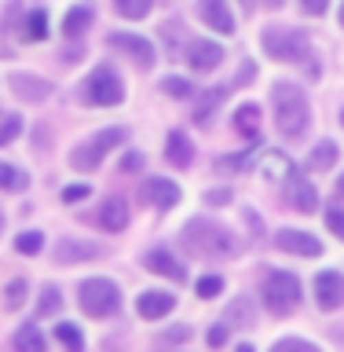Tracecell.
I'll use <instances>...</instances> for the list:
<instances>
[{"label": "cell", "mask_w": 344, "mask_h": 352, "mask_svg": "<svg viewBox=\"0 0 344 352\" xmlns=\"http://www.w3.org/2000/svg\"><path fill=\"white\" fill-rule=\"evenodd\" d=\"M227 88H231V85H220V88H213V92H209V96L202 99V103H198V110H194V121H198V125H205V121H209V114L216 110V103L227 96Z\"/></svg>", "instance_id": "29"}, {"label": "cell", "mask_w": 344, "mask_h": 352, "mask_svg": "<svg viewBox=\"0 0 344 352\" xmlns=\"http://www.w3.org/2000/svg\"><path fill=\"white\" fill-rule=\"evenodd\" d=\"M15 352H48V349H44L41 330L33 327V323H22V327L15 330Z\"/></svg>", "instance_id": "24"}, {"label": "cell", "mask_w": 344, "mask_h": 352, "mask_svg": "<svg viewBox=\"0 0 344 352\" xmlns=\"http://www.w3.org/2000/svg\"><path fill=\"white\" fill-rule=\"evenodd\" d=\"M99 224H103L106 231H125L128 228V206L121 202V198H106L103 209H99Z\"/></svg>", "instance_id": "21"}, {"label": "cell", "mask_w": 344, "mask_h": 352, "mask_svg": "<svg viewBox=\"0 0 344 352\" xmlns=\"http://www.w3.org/2000/svg\"><path fill=\"white\" fill-rule=\"evenodd\" d=\"M315 305L323 312H337L344 305V275L341 272H319L315 275Z\"/></svg>", "instance_id": "12"}, {"label": "cell", "mask_w": 344, "mask_h": 352, "mask_svg": "<svg viewBox=\"0 0 344 352\" xmlns=\"http://www.w3.org/2000/svg\"><path fill=\"white\" fill-rule=\"evenodd\" d=\"M15 250H19V253H30V257H33V253L44 250V235H41V231H22V235L15 239Z\"/></svg>", "instance_id": "32"}, {"label": "cell", "mask_w": 344, "mask_h": 352, "mask_svg": "<svg viewBox=\"0 0 344 352\" xmlns=\"http://www.w3.org/2000/svg\"><path fill=\"white\" fill-rule=\"evenodd\" d=\"M330 0H301V11L304 15H326Z\"/></svg>", "instance_id": "41"}, {"label": "cell", "mask_w": 344, "mask_h": 352, "mask_svg": "<svg viewBox=\"0 0 344 352\" xmlns=\"http://www.w3.org/2000/svg\"><path fill=\"white\" fill-rule=\"evenodd\" d=\"M143 264H147L154 275H165V279H172V283H183L187 279V268L172 257L169 250H150L147 257H143Z\"/></svg>", "instance_id": "18"}, {"label": "cell", "mask_w": 344, "mask_h": 352, "mask_svg": "<svg viewBox=\"0 0 344 352\" xmlns=\"http://www.w3.org/2000/svg\"><path fill=\"white\" fill-rule=\"evenodd\" d=\"M92 195V187L88 184H73V187H66L62 191V202H81V198H88Z\"/></svg>", "instance_id": "40"}, {"label": "cell", "mask_w": 344, "mask_h": 352, "mask_svg": "<svg viewBox=\"0 0 344 352\" xmlns=\"http://www.w3.org/2000/svg\"><path fill=\"white\" fill-rule=\"evenodd\" d=\"M227 323H216L213 330H209V345H213V349H220V345H224V341H227Z\"/></svg>", "instance_id": "42"}, {"label": "cell", "mask_w": 344, "mask_h": 352, "mask_svg": "<svg viewBox=\"0 0 344 352\" xmlns=\"http://www.w3.org/2000/svg\"><path fill=\"white\" fill-rule=\"evenodd\" d=\"M187 63H191L198 74H209V70H216V66L224 63V48L213 44V41H191L187 44Z\"/></svg>", "instance_id": "16"}, {"label": "cell", "mask_w": 344, "mask_h": 352, "mask_svg": "<svg viewBox=\"0 0 344 352\" xmlns=\"http://www.w3.org/2000/svg\"><path fill=\"white\" fill-rule=\"evenodd\" d=\"M183 246L194 253V257H235L242 250V242L235 239V231L216 224V220H202L194 217L191 224L183 228Z\"/></svg>", "instance_id": "1"}, {"label": "cell", "mask_w": 344, "mask_h": 352, "mask_svg": "<svg viewBox=\"0 0 344 352\" xmlns=\"http://www.w3.org/2000/svg\"><path fill=\"white\" fill-rule=\"evenodd\" d=\"M286 202H290L297 213H315V209H319V191H315V184L293 169L290 176H286Z\"/></svg>", "instance_id": "9"}, {"label": "cell", "mask_w": 344, "mask_h": 352, "mask_svg": "<svg viewBox=\"0 0 344 352\" xmlns=\"http://www.w3.org/2000/svg\"><path fill=\"white\" fill-rule=\"evenodd\" d=\"M268 4H282V0H268Z\"/></svg>", "instance_id": "49"}, {"label": "cell", "mask_w": 344, "mask_h": 352, "mask_svg": "<svg viewBox=\"0 0 344 352\" xmlns=\"http://www.w3.org/2000/svg\"><path fill=\"white\" fill-rule=\"evenodd\" d=\"M308 165H312V169H319V173H323V169H334V165H337V143H334V140H323L312 154H308Z\"/></svg>", "instance_id": "26"}, {"label": "cell", "mask_w": 344, "mask_h": 352, "mask_svg": "<svg viewBox=\"0 0 344 352\" xmlns=\"http://www.w3.org/2000/svg\"><path fill=\"white\" fill-rule=\"evenodd\" d=\"M165 158H169L176 169H187V165L194 162V147H191V136L180 129L169 132V140H165Z\"/></svg>", "instance_id": "19"}, {"label": "cell", "mask_w": 344, "mask_h": 352, "mask_svg": "<svg viewBox=\"0 0 344 352\" xmlns=\"http://www.w3.org/2000/svg\"><path fill=\"white\" fill-rule=\"evenodd\" d=\"M81 99L88 107H117L125 99V85H121V74L114 66H95L88 74V81L81 85Z\"/></svg>", "instance_id": "3"}, {"label": "cell", "mask_w": 344, "mask_h": 352, "mask_svg": "<svg viewBox=\"0 0 344 352\" xmlns=\"http://www.w3.org/2000/svg\"><path fill=\"white\" fill-rule=\"evenodd\" d=\"M187 338H191V330H187V327H176V330H165V334H161V341H187Z\"/></svg>", "instance_id": "44"}, {"label": "cell", "mask_w": 344, "mask_h": 352, "mask_svg": "<svg viewBox=\"0 0 344 352\" xmlns=\"http://www.w3.org/2000/svg\"><path fill=\"white\" fill-rule=\"evenodd\" d=\"M275 125H279V132L286 140H301L308 125H312V110H308V96L301 92L297 85H286L279 81L275 85Z\"/></svg>", "instance_id": "2"}, {"label": "cell", "mask_w": 344, "mask_h": 352, "mask_svg": "<svg viewBox=\"0 0 344 352\" xmlns=\"http://www.w3.org/2000/svg\"><path fill=\"white\" fill-rule=\"evenodd\" d=\"M88 26H92V8L77 4V8L66 11V19H62V33H66V37H81Z\"/></svg>", "instance_id": "23"}, {"label": "cell", "mask_w": 344, "mask_h": 352, "mask_svg": "<svg viewBox=\"0 0 344 352\" xmlns=\"http://www.w3.org/2000/svg\"><path fill=\"white\" fill-rule=\"evenodd\" d=\"M0 228H4V213H0Z\"/></svg>", "instance_id": "48"}, {"label": "cell", "mask_w": 344, "mask_h": 352, "mask_svg": "<svg viewBox=\"0 0 344 352\" xmlns=\"http://www.w3.org/2000/svg\"><path fill=\"white\" fill-rule=\"evenodd\" d=\"M121 169H143V154H136V151H132V154H125V162H121Z\"/></svg>", "instance_id": "45"}, {"label": "cell", "mask_w": 344, "mask_h": 352, "mask_svg": "<svg viewBox=\"0 0 344 352\" xmlns=\"http://www.w3.org/2000/svg\"><path fill=\"white\" fill-rule=\"evenodd\" d=\"M172 305H176V297L165 294V290H143V294L136 297V312H139L143 319H161V316H169Z\"/></svg>", "instance_id": "17"}, {"label": "cell", "mask_w": 344, "mask_h": 352, "mask_svg": "<svg viewBox=\"0 0 344 352\" xmlns=\"http://www.w3.org/2000/svg\"><path fill=\"white\" fill-rule=\"evenodd\" d=\"M161 92L172 96V99H187V96H191V81H183V77H165Z\"/></svg>", "instance_id": "35"}, {"label": "cell", "mask_w": 344, "mask_h": 352, "mask_svg": "<svg viewBox=\"0 0 344 352\" xmlns=\"http://www.w3.org/2000/svg\"><path fill=\"white\" fill-rule=\"evenodd\" d=\"M275 246L282 253H297V257H319L323 253V242H319L312 231H301V228H282L275 235Z\"/></svg>", "instance_id": "11"}, {"label": "cell", "mask_w": 344, "mask_h": 352, "mask_svg": "<svg viewBox=\"0 0 344 352\" xmlns=\"http://www.w3.org/2000/svg\"><path fill=\"white\" fill-rule=\"evenodd\" d=\"M235 352H257V349H253V345H238Z\"/></svg>", "instance_id": "47"}, {"label": "cell", "mask_w": 344, "mask_h": 352, "mask_svg": "<svg viewBox=\"0 0 344 352\" xmlns=\"http://www.w3.org/2000/svg\"><path fill=\"white\" fill-rule=\"evenodd\" d=\"M121 19H143L150 11V0H114Z\"/></svg>", "instance_id": "31"}, {"label": "cell", "mask_w": 344, "mask_h": 352, "mask_svg": "<svg viewBox=\"0 0 344 352\" xmlns=\"http://www.w3.org/2000/svg\"><path fill=\"white\" fill-rule=\"evenodd\" d=\"M257 173L264 176V180L275 184V180H286V176L293 173V162L286 158L282 151H268V154H260V158H257Z\"/></svg>", "instance_id": "20"}, {"label": "cell", "mask_w": 344, "mask_h": 352, "mask_svg": "<svg viewBox=\"0 0 344 352\" xmlns=\"http://www.w3.org/2000/svg\"><path fill=\"white\" fill-rule=\"evenodd\" d=\"M198 15H202V22L209 30L224 33V37L235 33V15H231L227 0H198Z\"/></svg>", "instance_id": "14"}, {"label": "cell", "mask_w": 344, "mask_h": 352, "mask_svg": "<svg viewBox=\"0 0 344 352\" xmlns=\"http://www.w3.org/2000/svg\"><path fill=\"white\" fill-rule=\"evenodd\" d=\"M205 202L209 206H227L231 202V191H205Z\"/></svg>", "instance_id": "43"}, {"label": "cell", "mask_w": 344, "mask_h": 352, "mask_svg": "<svg viewBox=\"0 0 344 352\" xmlns=\"http://www.w3.org/2000/svg\"><path fill=\"white\" fill-rule=\"evenodd\" d=\"M59 305H62L59 290H55V286H44V290H41V301H37V312H41V316H51V312H59Z\"/></svg>", "instance_id": "33"}, {"label": "cell", "mask_w": 344, "mask_h": 352, "mask_svg": "<svg viewBox=\"0 0 344 352\" xmlns=\"http://www.w3.org/2000/svg\"><path fill=\"white\" fill-rule=\"evenodd\" d=\"M341 125H344V110H341Z\"/></svg>", "instance_id": "51"}, {"label": "cell", "mask_w": 344, "mask_h": 352, "mask_svg": "<svg viewBox=\"0 0 344 352\" xmlns=\"http://www.w3.org/2000/svg\"><path fill=\"white\" fill-rule=\"evenodd\" d=\"M235 129H238L246 140H257V136H260V107H257V103H242V107L235 110Z\"/></svg>", "instance_id": "22"}, {"label": "cell", "mask_w": 344, "mask_h": 352, "mask_svg": "<svg viewBox=\"0 0 344 352\" xmlns=\"http://www.w3.org/2000/svg\"><path fill=\"white\" fill-rule=\"evenodd\" d=\"M44 37H48V15L37 8L22 19V41H44Z\"/></svg>", "instance_id": "25"}, {"label": "cell", "mask_w": 344, "mask_h": 352, "mask_svg": "<svg viewBox=\"0 0 344 352\" xmlns=\"http://www.w3.org/2000/svg\"><path fill=\"white\" fill-rule=\"evenodd\" d=\"M4 294H8L4 305H8V308H19L22 301H26V294H30V290H26V279H11Z\"/></svg>", "instance_id": "37"}, {"label": "cell", "mask_w": 344, "mask_h": 352, "mask_svg": "<svg viewBox=\"0 0 344 352\" xmlns=\"http://www.w3.org/2000/svg\"><path fill=\"white\" fill-rule=\"evenodd\" d=\"M341 22H344V8H341Z\"/></svg>", "instance_id": "52"}, {"label": "cell", "mask_w": 344, "mask_h": 352, "mask_svg": "<svg viewBox=\"0 0 344 352\" xmlns=\"http://www.w3.org/2000/svg\"><path fill=\"white\" fill-rule=\"evenodd\" d=\"M125 140H128L125 129H103V132H95L92 140H84L81 147H73L70 165H73L77 173H92L95 165L110 154V147H117V143H125Z\"/></svg>", "instance_id": "6"}, {"label": "cell", "mask_w": 344, "mask_h": 352, "mask_svg": "<svg viewBox=\"0 0 344 352\" xmlns=\"http://www.w3.org/2000/svg\"><path fill=\"white\" fill-rule=\"evenodd\" d=\"M139 202H147L154 209H172L180 202V187L172 180H165V176H147V180L139 184Z\"/></svg>", "instance_id": "10"}, {"label": "cell", "mask_w": 344, "mask_h": 352, "mask_svg": "<svg viewBox=\"0 0 344 352\" xmlns=\"http://www.w3.org/2000/svg\"><path fill=\"white\" fill-rule=\"evenodd\" d=\"M220 290H224V279H220V275H202V279H198V297H216Z\"/></svg>", "instance_id": "38"}, {"label": "cell", "mask_w": 344, "mask_h": 352, "mask_svg": "<svg viewBox=\"0 0 344 352\" xmlns=\"http://www.w3.org/2000/svg\"><path fill=\"white\" fill-rule=\"evenodd\" d=\"M81 308L88 316H110V312H117V305H121V290H117V283H110V279H84L81 283Z\"/></svg>", "instance_id": "7"}, {"label": "cell", "mask_w": 344, "mask_h": 352, "mask_svg": "<svg viewBox=\"0 0 344 352\" xmlns=\"http://www.w3.org/2000/svg\"><path fill=\"white\" fill-rule=\"evenodd\" d=\"M271 352H319V345H312L304 338H282V341H275Z\"/></svg>", "instance_id": "34"}, {"label": "cell", "mask_w": 344, "mask_h": 352, "mask_svg": "<svg viewBox=\"0 0 344 352\" xmlns=\"http://www.w3.org/2000/svg\"><path fill=\"white\" fill-rule=\"evenodd\" d=\"M92 257H103V246L84 242V239H70V235H62L55 242V261L59 264H81V261H92Z\"/></svg>", "instance_id": "13"}, {"label": "cell", "mask_w": 344, "mask_h": 352, "mask_svg": "<svg viewBox=\"0 0 344 352\" xmlns=\"http://www.w3.org/2000/svg\"><path fill=\"white\" fill-rule=\"evenodd\" d=\"M55 338H59L70 352H84V338L73 323H55Z\"/></svg>", "instance_id": "30"}, {"label": "cell", "mask_w": 344, "mask_h": 352, "mask_svg": "<svg viewBox=\"0 0 344 352\" xmlns=\"http://www.w3.org/2000/svg\"><path fill=\"white\" fill-rule=\"evenodd\" d=\"M106 44H110L114 52L132 55V63L143 66V70H150V66L158 63V55H154V44H150L147 37H136V33H110Z\"/></svg>", "instance_id": "8"}, {"label": "cell", "mask_w": 344, "mask_h": 352, "mask_svg": "<svg viewBox=\"0 0 344 352\" xmlns=\"http://www.w3.org/2000/svg\"><path fill=\"white\" fill-rule=\"evenodd\" d=\"M260 297H264V305H268V312L290 316L297 308V301H301V279L290 272H271L268 279H264Z\"/></svg>", "instance_id": "5"}, {"label": "cell", "mask_w": 344, "mask_h": 352, "mask_svg": "<svg viewBox=\"0 0 344 352\" xmlns=\"http://www.w3.org/2000/svg\"><path fill=\"white\" fill-rule=\"evenodd\" d=\"M30 184V176L15 169V165H4L0 162V191H22V187Z\"/></svg>", "instance_id": "28"}, {"label": "cell", "mask_w": 344, "mask_h": 352, "mask_svg": "<svg viewBox=\"0 0 344 352\" xmlns=\"http://www.w3.org/2000/svg\"><path fill=\"white\" fill-rule=\"evenodd\" d=\"M8 85H11V92L19 99H26V103H44V99L51 96V81H44L37 74H11Z\"/></svg>", "instance_id": "15"}, {"label": "cell", "mask_w": 344, "mask_h": 352, "mask_svg": "<svg viewBox=\"0 0 344 352\" xmlns=\"http://www.w3.org/2000/svg\"><path fill=\"white\" fill-rule=\"evenodd\" d=\"M337 195H344V173L337 176Z\"/></svg>", "instance_id": "46"}, {"label": "cell", "mask_w": 344, "mask_h": 352, "mask_svg": "<svg viewBox=\"0 0 344 352\" xmlns=\"http://www.w3.org/2000/svg\"><path fill=\"white\" fill-rule=\"evenodd\" d=\"M326 228H330V235H337L344 242V209L341 206H330L326 209Z\"/></svg>", "instance_id": "39"}, {"label": "cell", "mask_w": 344, "mask_h": 352, "mask_svg": "<svg viewBox=\"0 0 344 352\" xmlns=\"http://www.w3.org/2000/svg\"><path fill=\"white\" fill-rule=\"evenodd\" d=\"M22 132V118H15V114H4L0 118V147H4V143H11Z\"/></svg>", "instance_id": "36"}, {"label": "cell", "mask_w": 344, "mask_h": 352, "mask_svg": "<svg viewBox=\"0 0 344 352\" xmlns=\"http://www.w3.org/2000/svg\"><path fill=\"white\" fill-rule=\"evenodd\" d=\"M260 44H264V52L279 63H304L308 59V33L304 30L268 26L260 33Z\"/></svg>", "instance_id": "4"}, {"label": "cell", "mask_w": 344, "mask_h": 352, "mask_svg": "<svg viewBox=\"0 0 344 352\" xmlns=\"http://www.w3.org/2000/svg\"><path fill=\"white\" fill-rule=\"evenodd\" d=\"M227 327H253V301L249 297H238V301H231L227 308Z\"/></svg>", "instance_id": "27"}, {"label": "cell", "mask_w": 344, "mask_h": 352, "mask_svg": "<svg viewBox=\"0 0 344 352\" xmlns=\"http://www.w3.org/2000/svg\"><path fill=\"white\" fill-rule=\"evenodd\" d=\"M242 4H246V8H249V4H253V0H242Z\"/></svg>", "instance_id": "50"}]
</instances>
